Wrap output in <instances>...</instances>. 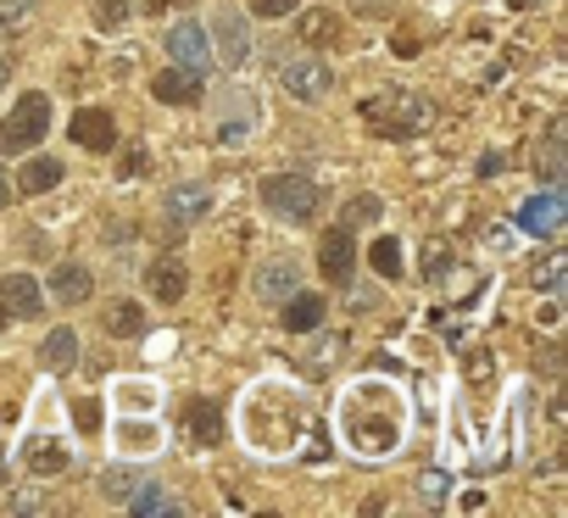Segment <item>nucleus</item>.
Listing matches in <instances>:
<instances>
[{
    "label": "nucleus",
    "instance_id": "f257e3e1",
    "mask_svg": "<svg viewBox=\"0 0 568 518\" xmlns=\"http://www.w3.org/2000/svg\"><path fill=\"white\" fill-rule=\"evenodd\" d=\"M363 118H368V129L385 134V140H413V134H424V129L435 123V106H429L424 95H413V90H390V95L363 101Z\"/></svg>",
    "mask_w": 568,
    "mask_h": 518
},
{
    "label": "nucleus",
    "instance_id": "f03ea898",
    "mask_svg": "<svg viewBox=\"0 0 568 518\" xmlns=\"http://www.w3.org/2000/svg\"><path fill=\"white\" fill-rule=\"evenodd\" d=\"M262 206L284 223H307L318 212V184L302 173H273V179H262Z\"/></svg>",
    "mask_w": 568,
    "mask_h": 518
},
{
    "label": "nucleus",
    "instance_id": "7ed1b4c3",
    "mask_svg": "<svg viewBox=\"0 0 568 518\" xmlns=\"http://www.w3.org/2000/svg\"><path fill=\"white\" fill-rule=\"evenodd\" d=\"M45 129H51V95L34 90L7 112V123H0V151H34L45 140Z\"/></svg>",
    "mask_w": 568,
    "mask_h": 518
},
{
    "label": "nucleus",
    "instance_id": "20e7f679",
    "mask_svg": "<svg viewBox=\"0 0 568 518\" xmlns=\"http://www.w3.org/2000/svg\"><path fill=\"white\" fill-rule=\"evenodd\" d=\"M329 79H335V73H329L318 57H284V62H278V84L291 90L296 101H324V95H329Z\"/></svg>",
    "mask_w": 568,
    "mask_h": 518
},
{
    "label": "nucleus",
    "instance_id": "39448f33",
    "mask_svg": "<svg viewBox=\"0 0 568 518\" xmlns=\"http://www.w3.org/2000/svg\"><path fill=\"white\" fill-rule=\"evenodd\" d=\"M318 268H324L329 285H352V274H357V240H352L346 223H341V228H324V240H318Z\"/></svg>",
    "mask_w": 568,
    "mask_h": 518
},
{
    "label": "nucleus",
    "instance_id": "423d86ee",
    "mask_svg": "<svg viewBox=\"0 0 568 518\" xmlns=\"http://www.w3.org/2000/svg\"><path fill=\"white\" fill-rule=\"evenodd\" d=\"M212 34H217L223 68H245V57H251V29H245V18L223 7V12H212Z\"/></svg>",
    "mask_w": 568,
    "mask_h": 518
},
{
    "label": "nucleus",
    "instance_id": "0eeeda50",
    "mask_svg": "<svg viewBox=\"0 0 568 518\" xmlns=\"http://www.w3.org/2000/svg\"><path fill=\"white\" fill-rule=\"evenodd\" d=\"M168 51H173V62H179V68H190V73H201V68L212 62V40H206V29H201V23H190V18L168 29Z\"/></svg>",
    "mask_w": 568,
    "mask_h": 518
},
{
    "label": "nucleus",
    "instance_id": "6e6552de",
    "mask_svg": "<svg viewBox=\"0 0 568 518\" xmlns=\"http://www.w3.org/2000/svg\"><path fill=\"white\" fill-rule=\"evenodd\" d=\"M0 307H7V318H40L51 302L34 285V274H7V280H0Z\"/></svg>",
    "mask_w": 568,
    "mask_h": 518
},
{
    "label": "nucleus",
    "instance_id": "1a4fd4ad",
    "mask_svg": "<svg viewBox=\"0 0 568 518\" xmlns=\"http://www.w3.org/2000/svg\"><path fill=\"white\" fill-rule=\"evenodd\" d=\"M73 145H84V151L106 156V151L118 145V123H112V112H101V106H84V112L73 118Z\"/></svg>",
    "mask_w": 568,
    "mask_h": 518
},
{
    "label": "nucleus",
    "instance_id": "9d476101",
    "mask_svg": "<svg viewBox=\"0 0 568 518\" xmlns=\"http://www.w3.org/2000/svg\"><path fill=\"white\" fill-rule=\"evenodd\" d=\"M162 212H168V223L190 228V223H201V217L212 212V190H206V184H173L168 201H162Z\"/></svg>",
    "mask_w": 568,
    "mask_h": 518
},
{
    "label": "nucleus",
    "instance_id": "9b49d317",
    "mask_svg": "<svg viewBox=\"0 0 568 518\" xmlns=\"http://www.w3.org/2000/svg\"><path fill=\"white\" fill-rule=\"evenodd\" d=\"M302 285V268L291 263V256H273V263L256 268V302H284Z\"/></svg>",
    "mask_w": 568,
    "mask_h": 518
},
{
    "label": "nucleus",
    "instance_id": "f8f14e48",
    "mask_svg": "<svg viewBox=\"0 0 568 518\" xmlns=\"http://www.w3.org/2000/svg\"><path fill=\"white\" fill-rule=\"evenodd\" d=\"M562 217H568V201L562 195H535V201L518 206V228L524 234H557Z\"/></svg>",
    "mask_w": 568,
    "mask_h": 518
},
{
    "label": "nucleus",
    "instance_id": "ddd939ff",
    "mask_svg": "<svg viewBox=\"0 0 568 518\" xmlns=\"http://www.w3.org/2000/svg\"><path fill=\"white\" fill-rule=\"evenodd\" d=\"M145 291H151V302H184V291H190V274H184V263H179V256H162V263H151V274H145Z\"/></svg>",
    "mask_w": 568,
    "mask_h": 518
},
{
    "label": "nucleus",
    "instance_id": "4468645a",
    "mask_svg": "<svg viewBox=\"0 0 568 518\" xmlns=\"http://www.w3.org/2000/svg\"><path fill=\"white\" fill-rule=\"evenodd\" d=\"M278 307H284V329H291V335H307V329L324 324V296H313V291H302V285L284 296Z\"/></svg>",
    "mask_w": 568,
    "mask_h": 518
},
{
    "label": "nucleus",
    "instance_id": "2eb2a0df",
    "mask_svg": "<svg viewBox=\"0 0 568 518\" xmlns=\"http://www.w3.org/2000/svg\"><path fill=\"white\" fill-rule=\"evenodd\" d=\"M151 95L168 101V106H190V101H201V79H195L190 68H168V73H156Z\"/></svg>",
    "mask_w": 568,
    "mask_h": 518
},
{
    "label": "nucleus",
    "instance_id": "dca6fc26",
    "mask_svg": "<svg viewBox=\"0 0 568 518\" xmlns=\"http://www.w3.org/2000/svg\"><path fill=\"white\" fill-rule=\"evenodd\" d=\"M90 291H95L90 268H79V263H57V274H51V296H57L62 307H79V302H90Z\"/></svg>",
    "mask_w": 568,
    "mask_h": 518
},
{
    "label": "nucleus",
    "instance_id": "f3484780",
    "mask_svg": "<svg viewBox=\"0 0 568 518\" xmlns=\"http://www.w3.org/2000/svg\"><path fill=\"white\" fill-rule=\"evenodd\" d=\"M184 435L195 446H217L223 440V413L212 402H184Z\"/></svg>",
    "mask_w": 568,
    "mask_h": 518
},
{
    "label": "nucleus",
    "instance_id": "a211bd4d",
    "mask_svg": "<svg viewBox=\"0 0 568 518\" xmlns=\"http://www.w3.org/2000/svg\"><path fill=\"white\" fill-rule=\"evenodd\" d=\"M23 463H29V474H34V479H51V474H68V463H73V457H68L51 435H34V440H29V451H23Z\"/></svg>",
    "mask_w": 568,
    "mask_h": 518
},
{
    "label": "nucleus",
    "instance_id": "6ab92c4d",
    "mask_svg": "<svg viewBox=\"0 0 568 518\" xmlns=\"http://www.w3.org/2000/svg\"><path fill=\"white\" fill-rule=\"evenodd\" d=\"M217 106L229 112V129H223V140H240L256 118H262V106H256V95H245V90H229V95H217Z\"/></svg>",
    "mask_w": 568,
    "mask_h": 518
},
{
    "label": "nucleus",
    "instance_id": "aec40b11",
    "mask_svg": "<svg viewBox=\"0 0 568 518\" xmlns=\"http://www.w3.org/2000/svg\"><path fill=\"white\" fill-rule=\"evenodd\" d=\"M341 12H302V23H296V34H302V45H341Z\"/></svg>",
    "mask_w": 568,
    "mask_h": 518
},
{
    "label": "nucleus",
    "instance_id": "412c9836",
    "mask_svg": "<svg viewBox=\"0 0 568 518\" xmlns=\"http://www.w3.org/2000/svg\"><path fill=\"white\" fill-rule=\"evenodd\" d=\"M562 280H568V256H562V251H546L540 263L529 268V285H535V291H546V296H557V285H562Z\"/></svg>",
    "mask_w": 568,
    "mask_h": 518
},
{
    "label": "nucleus",
    "instance_id": "4be33fe9",
    "mask_svg": "<svg viewBox=\"0 0 568 518\" xmlns=\"http://www.w3.org/2000/svg\"><path fill=\"white\" fill-rule=\"evenodd\" d=\"M62 184V162L57 156H34L29 167H23V195H45V190H57Z\"/></svg>",
    "mask_w": 568,
    "mask_h": 518
},
{
    "label": "nucleus",
    "instance_id": "5701e85b",
    "mask_svg": "<svg viewBox=\"0 0 568 518\" xmlns=\"http://www.w3.org/2000/svg\"><path fill=\"white\" fill-rule=\"evenodd\" d=\"M129 507H134V512H145V518H162V512H179V501H173V496H168L162 485H145V479L134 485V496H129Z\"/></svg>",
    "mask_w": 568,
    "mask_h": 518
},
{
    "label": "nucleus",
    "instance_id": "b1692460",
    "mask_svg": "<svg viewBox=\"0 0 568 518\" xmlns=\"http://www.w3.org/2000/svg\"><path fill=\"white\" fill-rule=\"evenodd\" d=\"M45 368H73L79 363V335L73 329H51V341H45Z\"/></svg>",
    "mask_w": 568,
    "mask_h": 518
},
{
    "label": "nucleus",
    "instance_id": "393cba45",
    "mask_svg": "<svg viewBox=\"0 0 568 518\" xmlns=\"http://www.w3.org/2000/svg\"><path fill=\"white\" fill-rule=\"evenodd\" d=\"M368 263H374V274H379V280H402V245H396L390 234H385V240H374Z\"/></svg>",
    "mask_w": 568,
    "mask_h": 518
},
{
    "label": "nucleus",
    "instance_id": "a878e982",
    "mask_svg": "<svg viewBox=\"0 0 568 518\" xmlns=\"http://www.w3.org/2000/svg\"><path fill=\"white\" fill-rule=\"evenodd\" d=\"M379 223V195H352L346 201V228H368Z\"/></svg>",
    "mask_w": 568,
    "mask_h": 518
},
{
    "label": "nucleus",
    "instance_id": "bb28decb",
    "mask_svg": "<svg viewBox=\"0 0 568 518\" xmlns=\"http://www.w3.org/2000/svg\"><path fill=\"white\" fill-rule=\"evenodd\" d=\"M106 329H112V335H140V329H145V313H140L134 302H123V307L106 313Z\"/></svg>",
    "mask_w": 568,
    "mask_h": 518
},
{
    "label": "nucleus",
    "instance_id": "cd10ccee",
    "mask_svg": "<svg viewBox=\"0 0 568 518\" xmlns=\"http://www.w3.org/2000/svg\"><path fill=\"white\" fill-rule=\"evenodd\" d=\"M134 485H140V474H134V468H106V474H101V490H106L112 501H129V496H134Z\"/></svg>",
    "mask_w": 568,
    "mask_h": 518
},
{
    "label": "nucleus",
    "instance_id": "c85d7f7f",
    "mask_svg": "<svg viewBox=\"0 0 568 518\" xmlns=\"http://www.w3.org/2000/svg\"><path fill=\"white\" fill-rule=\"evenodd\" d=\"M68 413H73V424H79L84 435H95V429H101V402H95V396H73V402H68Z\"/></svg>",
    "mask_w": 568,
    "mask_h": 518
},
{
    "label": "nucleus",
    "instance_id": "c756f323",
    "mask_svg": "<svg viewBox=\"0 0 568 518\" xmlns=\"http://www.w3.org/2000/svg\"><path fill=\"white\" fill-rule=\"evenodd\" d=\"M95 23L112 34V29H123L129 23V0H95Z\"/></svg>",
    "mask_w": 568,
    "mask_h": 518
},
{
    "label": "nucleus",
    "instance_id": "7c9ffc66",
    "mask_svg": "<svg viewBox=\"0 0 568 518\" xmlns=\"http://www.w3.org/2000/svg\"><path fill=\"white\" fill-rule=\"evenodd\" d=\"M29 18H34V0H0V23H7V29H18Z\"/></svg>",
    "mask_w": 568,
    "mask_h": 518
},
{
    "label": "nucleus",
    "instance_id": "2f4dec72",
    "mask_svg": "<svg viewBox=\"0 0 568 518\" xmlns=\"http://www.w3.org/2000/svg\"><path fill=\"white\" fill-rule=\"evenodd\" d=\"M540 179H562V140H546V151H540V167H535Z\"/></svg>",
    "mask_w": 568,
    "mask_h": 518
},
{
    "label": "nucleus",
    "instance_id": "473e14b6",
    "mask_svg": "<svg viewBox=\"0 0 568 518\" xmlns=\"http://www.w3.org/2000/svg\"><path fill=\"white\" fill-rule=\"evenodd\" d=\"M446 268H452V251H446V245H435V240H429V251H424V274H429V280H440V274H446Z\"/></svg>",
    "mask_w": 568,
    "mask_h": 518
},
{
    "label": "nucleus",
    "instance_id": "72a5a7b5",
    "mask_svg": "<svg viewBox=\"0 0 568 518\" xmlns=\"http://www.w3.org/2000/svg\"><path fill=\"white\" fill-rule=\"evenodd\" d=\"M145 167H151V156H145V145H129V151H123V167H118V173H129V179H140Z\"/></svg>",
    "mask_w": 568,
    "mask_h": 518
},
{
    "label": "nucleus",
    "instance_id": "f704fd0d",
    "mask_svg": "<svg viewBox=\"0 0 568 518\" xmlns=\"http://www.w3.org/2000/svg\"><path fill=\"white\" fill-rule=\"evenodd\" d=\"M302 0H256V18H284V12H296Z\"/></svg>",
    "mask_w": 568,
    "mask_h": 518
},
{
    "label": "nucleus",
    "instance_id": "c9c22d12",
    "mask_svg": "<svg viewBox=\"0 0 568 518\" xmlns=\"http://www.w3.org/2000/svg\"><path fill=\"white\" fill-rule=\"evenodd\" d=\"M418 496H424V501H440V496H446V474H424Z\"/></svg>",
    "mask_w": 568,
    "mask_h": 518
},
{
    "label": "nucleus",
    "instance_id": "e433bc0d",
    "mask_svg": "<svg viewBox=\"0 0 568 518\" xmlns=\"http://www.w3.org/2000/svg\"><path fill=\"white\" fill-rule=\"evenodd\" d=\"M12 507H18V512H40L45 496H40V490H23V496H12Z\"/></svg>",
    "mask_w": 568,
    "mask_h": 518
},
{
    "label": "nucleus",
    "instance_id": "4c0bfd02",
    "mask_svg": "<svg viewBox=\"0 0 568 518\" xmlns=\"http://www.w3.org/2000/svg\"><path fill=\"white\" fill-rule=\"evenodd\" d=\"M151 12H168V7H190V0H145Z\"/></svg>",
    "mask_w": 568,
    "mask_h": 518
},
{
    "label": "nucleus",
    "instance_id": "58836bf2",
    "mask_svg": "<svg viewBox=\"0 0 568 518\" xmlns=\"http://www.w3.org/2000/svg\"><path fill=\"white\" fill-rule=\"evenodd\" d=\"M12 206V184H7V173H0V212Z\"/></svg>",
    "mask_w": 568,
    "mask_h": 518
},
{
    "label": "nucleus",
    "instance_id": "ea45409f",
    "mask_svg": "<svg viewBox=\"0 0 568 518\" xmlns=\"http://www.w3.org/2000/svg\"><path fill=\"white\" fill-rule=\"evenodd\" d=\"M7 79H12V68H7V57H0V90H7Z\"/></svg>",
    "mask_w": 568,
    "mask_h": 518
},
{
    "label": "nucleus",
    "instance_id": "a19ab883",
    "mask_svg": "<svg viewBox=\"0 0 568 518\" xmlns=\"http://www.w3.org/2000/svg\"><path fill=\"white\" fill-rule=\"evenodd\" d=\"M0 324H7V307H0Z\"/></svg>",
    "mask_w": 568,
    "mask_h": 518
},
{
    "label": "nucleus",
    "instance_id": "79ce46f5",
    "mask_svg": "<svg viewBox=\"0 0 568 518\" xmlns=\"http://www.w3.org/2000/svg\"><path fill=\"white\" fill-rule=\"evenodd\" d=\"M0 40H7V23H0Z\"/></svg>",
    "mask_w": 568,
    "mask_h": 518
}]
</instances>
